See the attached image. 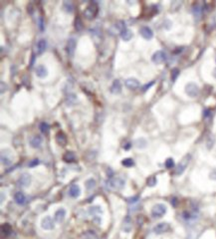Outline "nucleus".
I'll return each instance as SVG.
<instances>
[{"label": "nucleus", "mask_w": 216, "mask_h": 239, "mask_svg": "<svg viewBox=\"0 0 216 239\" xmlns=\"http://www.w3.org/2000/svg\"><path fill=\"white\" fill-rule=\"evenodd\" d=\"M125 184V181L121 177H111L107 181V186L109 188L114 190H120Z\"/></svg>", "instance_id": "f257e3e1"}, {"label": "nucleus", "mask_w": 216, "mask_h": 239, "mask_svg": "<svg viewBox=\"0 0 216 239\" xmlns=\"http://www.w3.org/2000/svg\"><path fill=\"white\" fill-rule=\"evenodd\" d=\"M190 159H191L190 155H186L180 161H179V164H177L176 169H175V171H174L175 175H181L184 173V170L186 169L188 164H189Z\"/></svg>", "instance_id": "f03ea898"}, {"label": "nucleus", "mask_w": 216, "mask_h": 239, "mask_svg": "<svg viewBox=\"0 0 216 239\" xmlns=\"http://www.w3.org/2000/svg\"><path fill=\"white\" fill-rule=\"evenodd\" d=\"M97 14H98V5L95 2L89 4L86 7V9L84 10V15L89 20L94 19L97 16Z\"/></svg>", "instance_id": "7ed1b4c3"}, {"label": "nucleus", "mask_w": 216, "mask_h": 239, "mask_svg": "<svg viewBox=\"0 0 216 239\" xmlns=\"http://www.w3.org/2000/svg\"><path fill=\"white\" fill-rule=\"evenodd\" d=\"M166 213V206L163 203L155 204L151 209V215L155 218H159Z\"/></svg>", "instance_id": "20e7f679"}, {"label": "nucleus", "mask_w": 216, "mask_h": 239, "mask_svg": "<svg viewBox=\"0 0 216 239\" xmlns=\"http://www.w3.org/2000/svg\"><path fill=\"white\" fill-rule=\"evenodd\" d=\"M184 90H185V93L187 96L190 98H195L199 94V87L195 83H192V82L186 84Z\"/></svg>", "instance_id": "39448f33"}, {"label": "nucleus", "mask_w": 216, "mask_h": 239, "mask_svg": "<svg viewBox=\"0 0 216 239\" xmlns=\"http://www.w3.org/2000/svg\"><path fill=\"white\" fill-rule=\"evenodd\" d=\"M31 180H32V178H31V175L29 173H22L20 175V177L18 178V186H21V187H28L30 186L31 183Z\"/></svg>", "instance_id": "423d86ee"}, {"label": "nucleus", "mask_w": 216, "mask_h": 239, "mask_svg": "<svg viewBox=\"0 0 216 239\" xmlns=\"http://www.w3.org/2000/svg\"><path fill=\"white\" fill-rule=\"evenodd\" d=\"M41 227L44 230H52L55 227L54 224V220L52 219L51 216H45L41 220Z\"/></svg>", "instance_id": "0eeeda50"}, {"label": "nucleus", "mask_w": 216, "mask_h": 239, "mask_svg": "<svg viewBox=\"0 0 216 239\" xmlns=\"http://www.w3.org/2000/svg\"><path fill=\"white\" fill-rule=\"evenodd\" d=\"M166 60V55L163 51L159 50L156 51L154 55L151 57V61L155 63V64H161Z\"/></svg>", "instance_id": "6e6552de"}, {"label": "nucleus", "mask_w": 216, "mask_h": 239, "mask_svg": "<svg viewBox=\"0 0 216 239\" xmlns=\"http://www.w3.org/2000/svg\"><path fill=\"white\" fill-rule=\"evenodd\" d=\"M169 228L170 226L167 222H160L154 227V232L155 234H163V233H165L166 231H168Z\"/></svg>", "instance_id": "1a4fd4ad"}, {"label": "nucleus", "mask_w": 216, "mask_h": 239, "mask_svg": "<svg viewBox=\"0 0 216 239\" xmlns=\"http://www.w3.org/2000/svg\"><path fill=\"white\" fill-rule=\"evenodd\" d=\"M139 33H141L142 37L146 40H150L152 37H154V31L147 26H142L141 30H139Z\"/></svg>", "instance_id": "9d476101"}, {"label": "nucleus", "mask_w": 216, "mask_h": 239, "mask_svg": "<svg viewBox=\"0 0 216 239\" xmlns=\"http://www.w3.org/2000/svg\"><path fill=\"white\" fill-rule=\"evenodd\" d=\"M66 209L65 208H59L56 212H55V215H54V219H55V221L57 223H62L63 221L65 220V217H66Z\"/></svg>", "instance_id": "9b49d317"}, {"label": "nucleus", "mask_w": 216, "mask_h": 239, "mask_svg": "<svg viewBox=\"0 0 216 239\" xmlns=\"http://www.w3.org/2000/svg\"><path fill=\"white\" fill-rule=\"evenodd\" d=\"M125 87H127L128 89L129 90H137L138 88H139V86H141V84H139V82L134 78H129L125 80Z\"/></svg>", "instance_id": "f8f14e48"}, {"label": "nucleus", "mask_w": 216, "mask_h": 239, "mask_svg": "<svg viewBox=\"0 0 216 239\" xmlns=\"http://www.w3.org/2000/svg\"><path fill=\"white\" fill-rule=\"evenodd\" d=\"M42 142H43L42 137H40V136H38V134H37V136H33L32 138L30 139L29 143H30L31 147H33V148H38V147H41Z\"/></svg>", "instance_id": "ddd939ff"}, {"label": "nucleus", "mask_w": 216, "mask_h": 239, "mask_svg": "<svg viewBox=\"0 0 216 239\" xmlns=\"http://www.w3.org/2000/svg\"><path fill=\"white\" fill-rule=\"evenodd\" d=\"M35 72H36V76L39 77V78H41V79H43V78L47 77L48 76V70L44 65H38L37 67H36Z\"/></svg>", "instance_id": "4468645a"}, {"label": "nucleus", "mask_w": 216, "mask_h": 239, "mask_svg": "<svg viewBox=\"0 0 216 239\" xmlns=\"http://www.w3.org/2000/svg\"><path fill=\"white\" fill-rule=\"evenodd\" d=\"M81 194V187L78 184H72L69 189V195L73 198H78Z\"/></svg>", "instance_id": "2eb2a0df"}, {"label": "nucleus", "mask_w": 216, "mask_h": 239, "mask_svg": "<svg viewBox=\"0 0 216 239\" xmlns=\"http://www.w3.org/2000/svg\"><path fill=\"white\" fill-rule=\"evenodd\" d=\"M75 50H76V40L74 38H71L69 39L68 43H67V52H68L69 56L73 57Z\"/></svg>", "instance_id": "dca6fc26"}, {"label": "nucleus", "mask_w": 216, "mask_h": 239, "mask_svg": "<svg viewBox=\"0 0 216 239\" xmlns=\"http://www.w3.org/2000/svg\"><path fill=\"white\" fill-rule=\"evenodd\" d=\"M14 200L17 204L24 205L26 203V196L22 191H17L14 194Z\"/></svg>", "instance_id": "f3484780"}, {"label": "nucleus", "mask_w": 216, "mask_h": 239, "mask_svg": "<svg viewBox=\"0 0 216 239\" xmlns=\"http://www.w3.org/2000/svg\"><path fill=\"white\" fill-rule=\"evenodd\" d=\"M133 222H132V219H130L129 216H125L124 221H123V230L125 232H130V230H132V227H133Z\"/></svg>", "instance_id": "a211bd4d"}, {"label": "nucleus", "mask_w": 216, "mask_h": 239, "mask_svg": "<svg viewBox=\"0 0 216 239\" xmlns=\"http://www.w3.org/2000/svg\"><path fill=\"white\" fill-rule=\"evenodd\" d=\"M111 92L112 94H120L121 92V84L120 82V80H115L114 82H112V85L111 87Z\"/></svg>", "instance_id": "6ab92c4d"}, {"label": "nucleus", "mask_w": 216, "mask_h": 239, "mask_svg": "<svg viewBox=\"0 0 216 239\" xmlns=\"http://www.w3.org/2000/svg\"><path fill=\"white\" fill-rule=\"evenodd\" d=\"M56 142L59 143L60 146H66L67 145V137L64 133L59 132L56 134Z\"/></svg>", "instance_id": "aec40b11"}, {"label": "nucleus", "mask_w": 216, "mask_h": 239, "mask_svg": "<svg viewBox=\"0 0 216 239\" xmlns=\"http://www.w3.org/2000/svg\"><path fill=\"white\" fill-rule=\"evenodd\" d=\"M46 47H47V42L45 39H40L38 43H37V53L39 55H41L42 53L45 52L46 50Z\"/></svg>", "instance_id": "412c9836"}, {"label": "nucleus", "mask_w": 216, "mask_h": 239, "mask_svg": "<svg viewBox=\"0 0 216 239\" xmlns=\"http://www.w3.org/2000/svg\"><path fill=\"white\" fill-rule=\"evenodd\" d=\"M121 37L124 41H129L133 37V32L128 28H125L123 31L121 32Z\"/></svg>", "instance_id": "4be33fe9"}, {"label": "nucleus", "mask_w": 216, "mask_h": 239, "mask_svg": "<svg viewBox=\"0 0 216 239\" xmlns=\"http://www.w3.org/2000/svg\"><path fill=\"white\" fill-rule=\"evenodd\" d=\"M76 160V156L73 152H66L63 156V160L65 162H73Z\"/></svg>", "instance_id": "5701e85b"}, {"label": "nucleus", "mask_w": 216, "mask_h": 239, "mask_svg": "<svg viewBox=\"0 0 216 239\" xmlns=\"http://www.w3.org/2000/svg\"><path fill=\"white\" fill-rule=\"evenodd\" d=\"M146 145H147L146 141L142 138H139V139L134 141V146H136L137 147H138V148H145L146 147Z\"/></svg>", "instance_id": "b1692460"}, {"label": "nucleus", "mask_w": 216, "mask_h": 239, "mask_svg": "<svg viewBox=\"0 0 216 239\" xmlns=\"http://www.w3.org/2000/svg\"><path fill=\"white\" fill-rule=\"evenodd\" d=\"M1 162H2V164H4V165H10L11 162H12V157L11 156H7L6 152H5V156H4V154H1Z\"/></svg>", "instance_id": "393cba45"}, {"label": "nucleus", "mask_w": 216, "mask_h": 239, "mask_svg": "<svg viewBox=\"0 0 216 239\" xmlns=\"http://www.w3.org/2000/svg\"><path fill=\"white\" fill-rule=\"evenodd\" d=\"M102 207L101 206H92L89 208V213L92 214V215H95V214H101L102 213Z\"/></svg>", "instance_id": "a878e982"}, {"label": "nucleus", "mask_w": 216, "mask_h": 239, "mask_svg": "<svg viewBox=\"0 0 216 239\" xmlns=\"http://www.w3.org/2000/svg\"><path fill=\"white\" fill-rule=\"evenodd\" d=\"M40 130H41L42 134H47L49 133V130H50V126H49L47 123H45V122H43V123L40 124Z\"/></svg>", "instance_id": "bb28decb"}, {"label": "nucleus", "mask_w": 216, "mask_h": 239, "mask_svg": "<svg viewBox=\"0 0 216 239\" xmlns=\"http://www.w3.org/2000/svg\"><path fill=\"white\" fill-rule=\"evenodd\" d=\"M96 237H97L96 233L94 231H91V230L86 231L82 235V239H95Z\"/></svg>", "instance_id": "cd10ccee"}, {"label": "nucleus", "mask_w": 216, "mask_h": 239, "mask_svg": "<svg viewBox=\"0 0 216 239\" xmlns=\"http://www.w3.org/2000/svg\"><path fill=\"white\" fill-rule=\"evenodd\" d=\"M63 8H64L67 12L72 13V12H73V8H74V7H73V4H72V2H70V1H65L64 4H63Z\"/></svg>", "instance_id": "c85d7f7f"}, {"label": "nucleus", "mask_w": 216, "mask_h": 239, "mask_svg": "<svg viewBox=\"0 0 216 239\" xmlns=\"http://www.w3.org/2000/svg\"><path fill=\"white\" fill-rule=\"evenodd\" d=\"M1 230H2V233L5 234V235L7 236L11 232V226L8 223H5V224H3L2 226H1Z\"/></svg>", "instance_id": "c756f323"}, {"label": "nucleus", "mask_w": 216, "mask_h": 239, "mask_svg": "<svg viewBox=\"0 0 216 239\" xmlns=\"http://www.w3.org/2000/svg\"><path fill=\"white\" fill-rule=\"evenodd\" d=\"M83 22H82V20H81V18L80 17H77L76 18V20H75V28H76V30L77 31H81L83 29Z\"/></svg>", "instance_id": "7c9ffc66"}, {"label": "nucleus", "mask_w": 216, "mask_h": 239, "mask_svg": "<svg viewBox=\"0 0 216 239\" xmlns=\"http://www.w3.org/2000/svg\"><path fill=\"white\" fill-rule=\"evenodd\" d=\"M95 186H96V181H95V179L90 178V179H88L87 181H86V187H87L88 190H91V189H93Z\"/></svg>", "instance_id": "2f4dec72"}, {"label": "nucleus", "mask_w": 216, "mask_h": 239, "mask_svg": "<svg viewBox=\"0 0 216 239\" xmlns=\"http://www.w3.org/2000/svg\"><path fill=\"white\" fill-rule=\"evenodd\" d=\"M133 159H125L123 161H121V164L127 166V168H130V166L133 165Z\"/></svg>", "instance_id": "473e14b6"}, {"label": "nucleus", "mask_w": 216, "mask_h": 239, "mask_svg": "<svg viewBox=\"0 0 216 239\" xmlns=\"http://www.w3.org/2000/svg\"><path fill=\"white\" fill-rule=\"evenodd\" d=\"M178 75H179V70L177 68L172 69V82H175V80L177 79Z\"/></svg>", "instance_id": "72a5a7b5"}, {"label": "nucleus", "mask_w": 216, "mask_h": 239, "mask_svg": "<svg viewBox=\"0 0 216 239\" xmlns=\"http://www.w3.org/2000/svg\"><path fill=\"white\" fill-rule=\"evenodd\" d=\"M76 100H77V97H76V95L69 94L68 98H67V103L70 104V105H72V104H74L76 102Z\"/></svg>", "instance_id": "f704fd0d"}, {"label": "nucleus", "mask_w": 216, "mask_h": 239, "mask_svg": "<svg viewBox=\"0 0 216 239\" xmlns=\"http://www.w3.org/2000/svg\"><path fill=\"white\" fill-rule=\"evenodd\" d=\"M165 168L166 169H172L173 166H174V161H173V160L172 159H167L165 160Z\"/></svg>", "instance_id": "c9c22d12"}, {"label": "nucleus", "mask_w": 216, "mask_h": 239, "mask_svg": "<svg viewBox=\"0 0 216 239\" xmlns=\"http://www.w3.org/2000/svg\"><path fill=\"white\" fill-rule=\"evenodd\" d=\"M156 178L155 177H150V178L147 179V186H155L156 184Z\"/></svg>", "instance_id": "e433bc0d"}, {"label": "nucleus", "mask_w": 216, "mask_h": 239, "mask_svg": "<svg viewBox=\"0 0 216 239\" xmlns=\"http://www.w3.org/2000/svg\"><path fill=\"white\" fill-rule=\"evenodd\" d=\"M193 13H194L195 16H200L201 14V7L199 5H195L193 7Z\"/></svg>", "instance_id": "4c0bfd02"}, {"label": "nucleus", "mask_w": 216, "mask_h": 239, "mask_svg": "<svg viewBox=\"0 0 216 239\" xmlns=\"http://www.w3.org/2000/svg\"><path fill=\"white\" fill-rule=\"evenodd\" d=\"M154 84H155V82H154V81H152V82H150V83H148V84L145 85V86H143V87H142V92H146V90L150 89V88L151 87V86L154 85Z\"/></svg>", "instance_id": "58836bf2"}, {"label": "nucleus", "mask_w": 216, "mask_h": 239, "mask_svg": "<svg viewBox=\"0 0 216 239\" xmlns=\"http://www.w3.org/2000/svg\"><path fill=\"white\" fill-rule=\"evenodd\" d=\"M138 199H139V197L137 195V196H134V197H130V198H128V201L129 202V203H134V202H137Z\"/></svg>", "instance_id": "ea45409f"}, {"label": "nucleus", "mask_w": 216, "mask_h": 239, "mask_svg": "<svg viewBox=\"0 0 216 239\" xmlns=\"http://www.w3.org/2000/svg\"><path fill=\"white\" fill-rule=\"evenodd\" d=\"M37 164H39V160H33L32 161L29 162V166H30V168H33V166H36Z\"/></svg>", "instance_id": "a19ab883"}, {"label": "nucleus", "mask_w": 216, "mask_h": 239, "mask_svg": "<svg viewBox=\"0 0 216 239\" xmlns=\"http://www.w3.org/2000/svg\"><path fill=\"white\" fill-rule=\"evenodd\" d=\"M7 90V85L4 84V82H1V94L4 93V91H6Z\"/></svg>", "instance_id": "79ce46f5"}, {"label": "nucleus", "mask_w": 216, "mask_h": 239, "mask_svg": "<svg viewBox=\"0 0 216 239\" xmlns=\"http://www.w3.org/2000/svg\"><path fill=\"white\" fill-rule=\"evenodd\" d=\"M39 28H40V30H44V28H43V19L42 18H40L39 19Z\"/></svg>", "instance_id": "37998d69"}, {"label": "nucleus", "mask_w": 216, "mask_h": 239, "mask_svg": "<svg viewBox=\"0 0 216 239\" xmlns=\"http://www.w3.org/2000/svg\"><path fill=\"white\" fill-rule=\"evenodd\" d=\"M129 147H130V143H128L127 145L124 146V148H125V150H129Z\"/></svg>", "instance_id": "c03bdc74"}, {"label": "nucleus", "mask_w": 216, "mask_h": 239, "mask_svg": "<svg viewBox=\"0 0 216 239\" xmlns=\"http://www.w3.org/2000/svg\"><path fill=\"white\" fill-rule=\"evenodd\" d=\"M172 204L173 206H175V205H176V198H173V199H172Z\"/></svg>", "instance_id": "a18cd8bd"}, {"label": "nucleus", "mask_w": 216, "mask_h": 239, "mask_svg": "<svg viewBox=\"0 0 216 239\" xmlns=\"http://www.w3.org/2000/svg\"><path fill=\"white\" fill-rule=\"evenodd\" d=\"M209 110H206L205 112H204V117H208L209 116Z\"/></svg>", "instance_id": "49530a36"}, {"label": "nucleus", "mask_w": 216, "mask_h": 239, "mask_svg": "<svg viewBox=\"0 0 216 239\" xmlns=\"http://www.w3.org/2000/svg\"><path fill=\"white\" fill-rule=\"evenodd\" d=\"M213 76H214V78L216 79V68L213 70Z\"/></svg>", "instance_id": "de8ad7c7"}, {"label": "nucleus", "mask_w": 216, "mask_h": 239, "mask_svg": "<svg viewBox=\"0 0 216 239\" xmlns=\"http://www.w3.org/2000/svg\"><path fill=\"white\" fill-rule=\"evenodd\" d=\"M215 61H216V59H215Z\"/></svg>", "instance_id": "09e8293b"}]
</instances>
